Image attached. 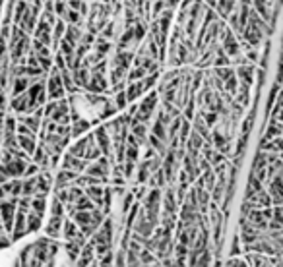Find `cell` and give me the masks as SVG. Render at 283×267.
Returning a JSON list of instances; mask_svg holds the SVG:
<instances>
[{"mask_svg":"<svg viewBox=\"0 0 283 267\" xmlns=\"http://www.w3.org/2000/svg\"><path fill=\"white\" fill-rule=\"evenodd\" d=\"M243 252H241V238H239V234H235L233 236V240H231V250H229V258H239Z\"/></svg>","mask_w":283,"mask_h":267,"instance_id":"83f0119b","label":"cell"},{"mask_svg":"<svg viewBox=\"0 0 283 267\" xmlns=\"http://www.w3.org/2000/svg\"><path fill=\"white\" fill-rule=\"evenodd\" d=\"M55 124H62V126H70V105H68V99L64 97L61 101H57V108L55 112L51 114V118H47Z\"/></svg>","mask_w":283,"mask_h":267,"instance_id":"277c9868","label":"cell"},{"mask_svg":"<svg viewBox=\"0 0 283 267\" xmlns=\"http://www.w3.org/2000/svg\"><path fill=\"white\" fill-rule=\"evenodd\" d=\"M272 221L278 223V225H283V209L282 206L272 207Z\"/></svg>","mask_w":283,"mask_h":267,"instance_id":"4dcf8cb0","label":"cell"},{"mask_svg":"<svg viewBox=\"0 0 283 267\" xmlns=\"http://www.w3.org/2000/svg\"><path fill=\"white\" fill-rule=\"evenodd\" d=\"M76 172H70V170H59L53 178V186H55V192L57 190H62V188H68L70 184H74L76 180Z\"/></svg>","mask_w":283,"mask_h":267,"instance_id":"ba28073f","label":"cell"},{"mask_svg":"<svg viewBox=\"0 0 283 267\" xmlns=\"http://www.w3.org/2000/svg\"><path fill=\"white\" fill-rule=\"evenodd\" d=\"M157 103H159V95H157L155 89L149 91V93H145V97L136 105L138 108H136V114H134L132 122H142L147 126V122L151 120V116H153V112L157 108Z\"/></svg>","mask_w":283,"mask_h":267,"instance_id":"6da1fadb","label":"cell"},{"mask_svg":"<svg viewBox=\"0 0 283 267\" xmlns=\"http://www.w3.org/2000/svg\"><path fill=\"white\" fill-rule=\"evenodd\" d=\"M2 192H4V198H10V200H18L21 196V180H8L4 186H0Z\"/></svg>","mask_w":283,"mask_h":267,"instance_id":"9a60e30c","label":"cell"},{"mask_svg":"<svg viewBox=\"0 0 283 267\" xmlns=\"http://www.w3.org/2000/svg\"><path fill=\"white\" fill-rule=\"evenodd\" d=\"M62 223H64V217H51L45 225V234L47 238H61V232H62Z\"/></svg>","mask_w":283,"mask_h":267,"instance_id":"9c48e42d","label":"cell"},{"mask_svg":"<svg viewBox=\"0 0 283 267\" xmlns=\"http://www.w3.org/2000/svg\"><path fill=\"white\" fill-rule=\"evenodd\" d=\"M91 130V124L87 118H80L78 122L70 124V140H80Z\"/></svg>","mask_w":283,"mask_h":267,"instance_id":"30bf717a","label":"cell"},{"mask_svg":"<svg viewBox=\"0 0 283 267\" xmlns=\"http://www.w3.org/2000/svg\"><path fill=\"white\" fill-rule=\"evenodd\" d=\"M45 89H47V101H61L66 97V91H64L61 82V74L55 66L51 68V72L45 80Z\"/></svg>","mask_w":283,"mask_h":267,"instance_id":"7a4b0ae2","label":"cell"},{"mask_svg":"<svg viewBox=\"0 0 283 267\" xmlns=\"http://www.w3.org/2000/svg\"><path fill=\"white\" fill-rule=\"evenodd\" d=\"M10 244H12V242H10V236H6V234H4V236H0V250L8 248Z\"/></svg>","mask_w":283,"mask_h":267,"instance_id":"d6a6232c","label":"cell"},{"mask_svg":"<svg viewBox=\"0 0 283 267\" xmlns=\"http://www.w3.org/2000/svg\"><path fill=\"white\" fill-rule=\"evenodd\" d=\"M31 213L39 215V217H45V211H47V196H33L31 198V207H29Z\"/></svg>","mask_w":283,"mask_h":267,"instance_id":"d6986e66","label":"cell"},{"mask_svg":"<svg viewBox=\"0 0 283 267\" xmlns=\"http://www.w3.org/2000/svg\"><path fill=\"white\" fill-rule=\"evenodd\" d=\"M282 122H268L262 132V140L260 142H272L274 138H282Z\"/></svg>","mask_w":283,"mask_h":267,"instance_id":"4fadbf2b","label":"cell"},{"mask_svg":"<svg viewBox=\"0 0 283 267\" xmlns=\"http://www.w3.org/2000/svg\"><path fill=\"white\" fill-rule=\"evenodd\" d=\"M16 122L18 124H23L25 128H29L35 136L39 134L41 130V118H37V116H33V114H20V116H16Z\"/></svg>","mask_w":283,"mask_h":267,"instance_id":"5bb4252c","label":"cell"},{"mask_svg":"<svg viewBox=\"0 0 283 267\" xmlns=\"http://www.w3.org/2000/svg\"><path fill=\"white\" fill-rule=\"evenodd\" d=\"M163 213H177V200H175V186H165V194H161Z\"/></svg>","mask_w":283,"mask_h":267,"instance_id":"8992f818","label":"cell"},{"mask_svg":"<svg viewBox=\"0 0 283 267\" xmlns=\"http://www.w3.org/2000/svg\"><path fill=\"white\" fill-rule=\"evenodd\" d=\"M4 234H6V232H4V226H2V221H0V236H4ZM6 236H8V234H6Z\"/></svg>","mask_w":283,"mask_h":267,"instance_id":"836d02e7","label":"cell"},{"mask_svg":"<svg viewBox=\"0 0 283 267\" xmlns=\"http://www.w3.org/2000/svg\"><path fill=\"white\" fill-rule=\"evenodd\" d=\"M268 166V159H266V153L262 151H256V155H254V161H252V168H250V172H256V170H262Z\"/></svg>","mask_w":283,"mask_h":267,"instance_id":"484cf974","label":"cell"},{"mask_svg":"<svg viewBox=\"0 0 283 267\" xmlns=\"http://www.w3.org/2000/svg\"><path fill=\"white\" fill-rule=\"evenodd\" d=\"M14 267H20V264H18V260H16V264H14Z\"/></svg>","mask_w":283,"mask_h":267,"instance_id":"d590c367","label":"cell"},{"mask_svg":"<svg viewBox=\"0 0 283 267\" xmlns=\"http://www.w3.org/2000/svg\"><path fill=\"white\" fill-rule=\"evenodd\" d=\"M53 4H55V16H57V20H64V16L68 12L66 2H53Z\"/></svg>","mask_w":283,"mask_h":267,"instance_id":"f1b7e54d","label":"cell"},{"mask_svg":"<svg viewBox=\"0 0 283 267\" xmlns=\"http://www.w3.org/2000/svg\"><path fill=\"white\" fill-rule=\"evenodd\" d=\"M72 207H74L76 213H78V211H93V209H95V206L89 202V198H87L85 194H83L81 198H78V200L72 204Z\"/></svg>","mask_w":283,"mask_h":267,"instance_id":"7402d4cb","label":"cell"},{"mask_svg":"<svg viewBox=\"0 0 283 267\" xmlns=\"http://www.w3.org/2000/svg\"><path fill=\"white\" fill-rule=\"evenodd\" d=\"M0 110H2V112L8 110V93L2 91V89H0Z\"/></svg>","mask_w":283,"mask_h":267,"instance_id":"1f68e13d","label":"cell"},{"mask_svg":"<svg viewBox=\"0 0 283 267\" xmlns=\"http://www.w3.org/2000/svg\"><path fill=\"white\" fill-rule=\"evenodd\" d=\"M64 250H66V256H68V260L72 262V264H76L78 262V258H80V246H76L74 242H64Z\"/></svg>","mask_w":283,"mask_h":267,"instance_id":"d4e9b609","label":"cell"},{"mask_svg":"<svg viewBox=\"0 0 283 267\" xmlns=\"http://www.w3.org/2000/svg\"><path fill=\"white\" fill-rule=\"evenodd\" d=\"M93 140H95V145L101 153V157H107L111 164H115V159H113V147H111V136L109 132L105 130V126H99L93 130Z\"/></svg>","mask_w":283,"mask_h":267,"instance_id":"3957f363","label":"cell"},{"mask_svg":"<svg viewBox=\"0 0 283 267\" xmlns=\"http://www.w3.org/2000/svg\"><path fill=\"white\" fill-rule=\"evenodd\" d=\"M157 80H159V74H151V76H145L143 80H140L143 95H145V93H149V91H153V87H155Z\"/></svg>","mask_w":283,"mask_h":267,"instance_id":"cb8c5ba5","label":"cell"},{"mask_svg":"<svg viewBox=\"0 0 283 267\" xmlns=\"http://www.w3.org/2000/svg\"><path fill=\"white\" fill-rule=\"evenodd\" d=\"M151 136L157 138L159 142H163V144L167 145V126H163L157 118L153 120V126H151Z\"/></svg>","mask_w":283,"mask_h":267,"instance_id":"44dd1931","label":"cell"},{"mask_svg":"<svg viewBox=\"0 0 283 267\" xmlns=\"http://www.w3.org/2000/svg\"><path fill=\"white\" fill-rule=\"evenodd\" d=\"M113 267H126V252L124 250H119L113 258Z\"/></svg>","mask_w":283,"mask_h":267,"instance_id":"f546056e","label":"cell"},{"mask_svg":"<svg viewBox=\"0 0 283 267\" xmlns=\"http://www.w3.org/2000/svg\"><path fill=\"white\" fill-rule=\"evenodd\" d=\"M266 186L262 184V182H258L252 174H248V182H246V192H244V202L246 200H250L252 196H256L258 192H262Z\"/></svg>","mask_w":283,"mask_h":267,"instance_id":"ffe728a7","label":"cell"},{"mask_svg":"<svg viewBox=\"0 0 283 267\" xmlns=\"http://www.w3.org/2000/svg\"><path fill=\"white\" fill-rule=\"evenodd\" d=\"M27 10V2H14V14H12V25H18Z\"/></svg>","mask_w":283,"mask_h":267,"instance_id":"603a6c76","label":"cell"},{"mask_svg":"<svg viewBox=\"0 0 283 267\" xmlns=\"http://www.w3.org/2000/svg\"><path fill=\"white\" fill-rule=\"evenodd\" d=\"M16 142H18V149L23 151L27 157H31V155L35 153L37 138H23V136H16Z\"/></svg>","mask_w":283,"mask_h":267,"instance_id":"2e32d148","label":"cell"},{"mask_svg":"<svg viewBox=\"0 0 283 267\" xmlns=\"http://www.w3.org/2000/svg\"><path fill=\"white\" fill-rule=\"evenodd\" d=\"M85 149H87V134H85L83 138H80V140H74V144L68 145V151H66V153H70V155L76 157V159H83Z\"/></svg>","mask_w":283,"mask_h":267,"instance_id":"7c38bea8","label":"cell"},{"mask_svg":"<svg viewBox=\"0 0 283 267\" xmlns=\"http://www.w3.org/2000/svg\"><path fill=\"white\" fill-rule=\"evenodd\" d=\"M33 80H29V78H16L14 82L8 85V93H10V99L12 97H18L21 93H25L27 91V87L31 85Z\"/></svg>","mask_w":283,"mask_h":267,"instance_id":"8fae6325","label":"cell"},{"mask_svg":"<svg viewBox=\"0 0 283 267\" xmlns=\"http://www.w3.org/2000/svg\"><path fill=\"white\" fill-rule=\"evenodd\" d=\"M78 226L74 225V221L72 219H66L64 217V223H62V232H61V236L66 240V242H72L76 236H78Z\"/></svg>","mask_w":283,"mask_h":267,"instance_id":"e0dca14e","label":"cell"},{"mask_svg":"<svg viewBox=\"0 0 283 267\" xmlns=\"http://www.w3.org/2000/svg\"><path fill=\"white\" fill-rule=\"evenodd\" d=\"M87 164H89L87 161L76 159L70 153H62L61 157V170H70V172H76V174H83V170L87 168Z\"/></svg>","mask_w":283,"mask_h":267,"instance_id":"5b68a950","label":"cell"},{"mask_svg":"<svg viewBox=\"0 0 283 267\" xmlns=\"http://www.w3.org/2000/svg\"><path fill=\"white\" fill-rule=\"evenodd\" d=\"M41 226H43V217L35 215V213H27L25 215V232L31 234V232H37Z\"/></svg>","mask_w":283,"mask_h":267,"instance_id":"ac0fdd59","label":"cell"},{"mask_svg":"<svg viewBox=\"0 0 283 267\" xmlns=\"http://www.w3.org/2000/svg\"><path fill=\"white\" fill-rule=\"evenodd\" d=\"M47 207H49V211H51V217H66L64 206H62L55 196H53V200H51V206H47Z\"/></svg>","mask_w":283,"mask_h":267,"instance_id":"4316f807","label":"cell"},{"mask_svg":"<svg viewBox=\"0 0 283 267\" xmlns=\"http://www.w3.org/2000/svg\"><path fill=\"white\" fill-rule=\"evenodd\" d=\"M128 134L136 140V144H138V147H145L147 145V126L142 122H132L130 124V130H128Z\"/></svg>","mask_w":283,"mask_h":267,"instance_id":"52a82bcc","label":"cell"},{"mask_svg":"<svg viewBox=\"0 0 283 267\" xmlns=\"http://www.w3.org/2000/svg\"><path fill=\"white\" fill-rule=\"evenodd\" d=\"M2 10H4V2H0V18H2Z\"/></svg>","mask_w":283,"mask_h":267,"instance_id":"e575fe53","label":"cell"}]
</instances>
